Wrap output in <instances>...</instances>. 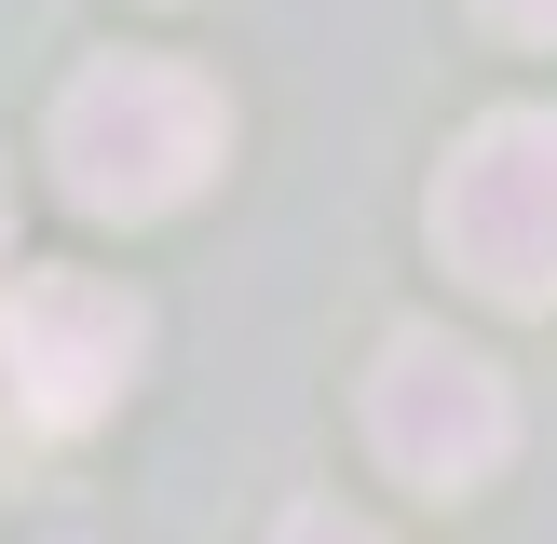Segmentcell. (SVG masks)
<instances>
[{
  "label": "cell",
  "instance_id": "cell-3",
  "mask_svg": "<svg viewBox=\"0 0 557 544\" xmlns=\"http://www.w3.org/2000/svg\"><path fill=\"white\" fill-rule=\"evenodd\" d=\"M368 449L408 490H435V504L449 490H490L517 462V381L476 341H449V326H395L368 354Z\"/></svg>",
  "mask_w": 557,
  "mask_h": 544
},
{
  "label": "cell",
  "instance_id": "cell-6",
  "mask_svg": "<svg viewBox=\"0 0 557 544\" xmlns=\"http://www.w3.org/2000/svg\"><path fill=\"white\" fill-rule=\"evenodd\" d=\"M490 27H504V41H557V0H476Z\"/></svg>",
  "mask_w": 557,
  "mask_h": 544
},
{
  "label": "cell",
  "instance_id": "cell-4",
  "mask_svg": "<svg viewBox=\"0 0 557 544\" xmlns=\"http://www.w3.org/2000/svg\"><path fill=\"white\" fill-rule=\"evenodd\" d=\"M136 354H150L136 286H109V272H14V299H0V381H14V408L41 435L109 422Z\"/></svg>",
  "mask_w": 557,
  "mask_h": 544
},
{
  "label": "cell",
  "instance_id": "cell-2",
  "mask_svg": "<svg viewBox=\"0 0 557 544\" xmlns=\"http://www.w3.org/2000/svg\"><path fill=\"white\" fill-rule=\"evenodd\" d=\"M435 259L504 313H557V109H490L435 163Z\"/></svg>",
  "mask_w": 557,
  "mask_h": 544
},
{
  "label": "cell",
  "instance_id": "cell-7",
  "mask_svg": "<svg viewBox=\"0 0 557 544\" xmlns=\"http://www.w3.org/2000/svg\"><path fill=\"white\" fill-rule=\"evenodd\" d=\"M0 245H14V177H0Z\"/></svg>",
  "mask_w": 557,
  "mask_h": 544
},
{
  "label": "cell",
  "instance_id": "cell-1",
  "mask_svg": "<svg viewBox=\"0 0 557 544\" xmlns=\"http://www.w3.org/2000/svg\"><path fill=\"white\" fill-rule=\"evenodd\" d=\"M232 150V109L205 69H163V54H109L54 96V190L82 218H177L190 190Z\"/></svg>",
  "mask_w": 557,
  "mask_h": 544
},
{
  "label": "cell",
  "instance_id": "cell-5",
  "mask_svg": "<svg viewBox=\"0 0 557 544\" xmlns=\"http://www.w3.org/2000/svg\"><path fill=\"white\" fill-rule=\"evenodd\" d=\"M272 544H381V531H368V517H341V504H299Z\"/></svg>",
  "mask_w": 557,
  "mask_h": 544
}]
</instances>
